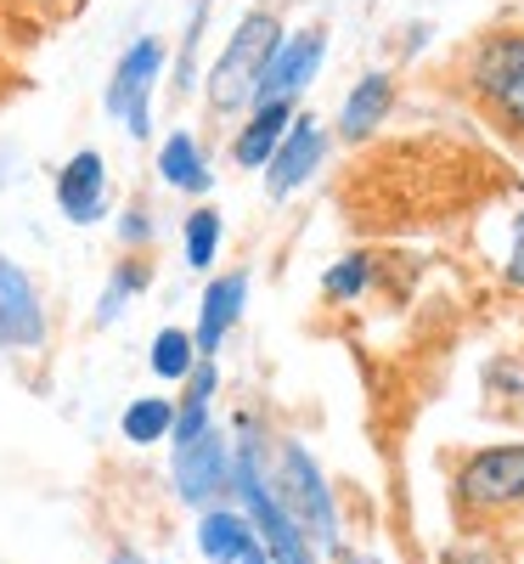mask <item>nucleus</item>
Here are the masks:
<instances>
[{
  "instance_id": "nucleus-1",
  "label": "nucleus",
  "mask_w": 524,
  "mask_h": 564,
  "mask_svg": "<svg viewBox=\"0 0 524 564\" xmlns=\"http://www.w3.org/2000/svg\"><path fill=\"white\" fill-rule=\"evenodd\" d=\"M276 40H282V29H276L271 12H249L243 23H237V34L226 40V52L209 74V102L220 113H237L243 102H254V85H260V74L276 52Z\"/></svg>"
},
{
  "instance_id": "nucleus-2",
  "label": "nucleus",
  "mask_w": 524,
  "mask_h": 564,
  "mask_svg": "<svg viewBox=\"0 0 524 564\" xmlns=\"http://www.w3.org/2000/svg\"><path fill=\"white\" fill-rule=\"evenodd\" d=\"M231 480H237V497H243L249 525H254V536L265 542V553H271L276 564H310L305 531L288 520V508H282V502H276V491L265 486L254 446H243V457H237V468H231Z\"/></svg>"
},
{
  "instance_id": "nucleus-3",
  "label": "nucleus",
  "mask_w": 524,
  "mask_h": 564,
  "mask_svg": "<svg viewBox=\"0 0 524 564\" xmlns=\"http://www.w3.org/2000/svg\"><path fill=\"white\" fill-rule=\"evenodd\" d=\"M276 502L288 508V520L316 542V547H339V520H332V497L321 486V468L310 463L305 446H282V486Z\"/></svg>"
},
{
  "instance_id": "nucleus-4",
  "label": "nucleus",
  "mask_w": 524,
  "mask_h": 564,
  "mask_svg": "<svg viewBox=\"0 0 524 564\" xmlns=\"http://www.w3.org/2000/svg\"><path fill=\"white\" fill-rule=\"evenodd\" d=\"M473 90L496 108L502 124L524 130V34L507 29V34H491L480 52H473V68H468Z\"/></svg>"
},
{
  "instance_id": "nucleus-5",
  "label": "nucleus",
  "mask_w": 524,
  "mask_h": 564,
  "mask_svg": "<svg viewBox=\"0 0 524 564\" xmlns=\"http://www.w3.org/2000/svg\"><path fill=\"white\" fill-rule=\"evenodd\" d=\"M462 508H513L524 502V446H485L457 475Z\"/></svg>"
},
{
  "instance_id": "nucleus-6",
  "label": "nucleus",
  "mask_w": 524,
  "mask_h": 564,
  "mask_svg": "<svg viewBox=\"0 0 524 564\" xmlns=\"http://www.w3.org/2000/svg\"><path fill=\"white\" fill-rule=\"evenodd\" d=\"M159 63H164V45H159V40H135L130 52L119 57V74H113V85H108V108L124 119L130 135H148V130H153V124H148V90H153V79H159Z\"/></svg>"
},
{
  "instance_id": "nucleus-7",
  "label": "nucleus",
  "mask_w": 524,
  "mask_h": 564,
  "mask_svg": "<svg viewBox=\"0 0 524 564\" xmlns=\"http://www.w3.org/2000/svg\"><path fill=\"white\" fill-rule=\"evenodd\" d=\"M321 52H327V40H321V29H305V34H294V40H276V52H271V63H265V74H260V85H254V102H276V97H294V90L321 68Z\"/></svg>"
},
{
  "instance_id": "nucleus-8",
  "label": "nucleus",
  "mask_w": 524,
  "mask_h": 564,
  "mask_svg": "<svg viewBox=\"0 0 524 564\" xmlns=\"http://www.w3.org/2000/svg\"><path fill=\"white\" fill-rule=\"evenodd\" d=\"M321 153H327V135L316 130V119H294L288 130H282V141H276V153L265 159V186H271V198H288L294 186H305L310 181V170L321 164Z\"/></svg>"
},
{
  "instance_id": "nucleus-9",
  "label": "nucleus",
  "mask_w": 524,
  "mask_h": 564,
  "mask_svg": "<svg viewBox=\"0 0 524 564\" xmlns=\"http://www.w3.org/2000/svg\"><path fill=\"white\" fill-rule=\"evenodd\" d=\"M45 339V316H40V294L23 276V265L0 260V345L12 350H34Z\"/></svg>"
},
{
  "instance_id": "nucleus-10",
  "label": "nucleus",
  "mask_w": 524,
  "mask_h": 564,
  "mask_svg": "<svg viewBox=\"0 0 524 564\" xmlns=\"http://www.w3.org/2000/svg\"><path fill=\"white\" fill-rule=\"evenodd\" d=\"M226 480H231V463H226V441L215 430H204L198 441L175 446V486H181L186 502H209Z\"/></svg>"
},
{
  "instance_id": "nucleus-11",
  "label": "nucleus",
  "mask_w": 524,
  "mask_h": 564,
  "mask_svg": "<svg viewBox=\"0 0 524 564\" xmlns=\"http://www.w3.org/2000/svg\"><path fill=\"white\" fill-rule=\"evenodd\" d=\"M57 204H63V215L68 220H97L102 209H108V170H102V153H74L68 159V170L57 175Z\"/></svg>"
},
{
  "instance_id": "nucleus-12",
  "label": "nucleus",
  "mask_w": 524,
  "mask_h": 564,
  "mask_svg": "<svg viewBox=\"0 0 524 564\" xmlns=\"http://www.w3.org/2000/svg\"><path fill=\"white\" fill-rule=\"evenodd\" d=\"M243 300H249V276L243 271H231L220 282H209V294H204V322H198V356H215L220 339L231 334V322L243 316Z\"/></svg>"
},
{
  "instance_id": "nucleus-13",
  "label": "nucleus",
  "mask_w": 524,
  "mask_h": 564,
  "mask_svg": "<svg viewBox=\"0 0 524 564\" xmlns=\"http://www.w3.org/2000/svg\"><path fill=\"white\" fill-rule=\"evenodd\" d=\"M294 124V108H288V97H276V102H260V113L243 124V135L231 141V159L243 164V170H265V159L276 153V141H282V130Z\"/></svg>"
},
{
  "instance_id": "nucleus-14",
  "label": "nucleus",
  "mask_w": 524,
  "mask_h": 564,
  "mask_svg": "<svg viewBox=\"0 0 524 564\" xmlns=\"http://www.w3.org/2000/svg\"><path fill=\"white\" fill-rule=\"evenodd\" d=\"M254 542H260V536H254V525H249V513L215 508V513H204V525H198V547H204L209 564H243V553H249Z\"/></svg>"
},
{
  "instance_id": "nucleus-15",
  "label": "nucleus",
  "mask_w": 524,
  "mask_h": 564,
  "mask_svg": "<svg viewBox=\"0 0 524 564\" xmlns=\"http://www.w3.org/2000/svg\"><path fill=\"white\" fill-rule=\"evenodd\" d=\"M390 102H395V85H390V74H367L356 90H350V102H345V135L350 141H361V135H372V124H384V113H390Z\"/></svg>"
},
{
  "instance_id": "nucleus-16",
  "label": "nucleus",
  "mask_w": 524,
  "mask_h": 564,
  "mask_svg": "<svg viewBox=\"0 0 524 564\" xmlns=\"http://www.w3.org/2000/svg\"><path fill=\"white\" fill-rule=\"evenodd\" d=\"M159 170L170 186H181V193H209V170H204V153H198V141L175 130L164 141V153H159Z\"/></svg>"
},
{
  "instance_id": "nucleus-17",
  "label": "nucleus",
  "mask_w": 524,
  "mask_h": 564,
  "mask_svg": "<svg viewBox=\"0 0 524 564\" xmlns=\"http://www.w3.org/2000/svg\"><path fill=\"white\" fill-rule=\"evenodd\" d=\"M170 423H175V406H170L164 395H141V401H130V406H124V441L153 446V441H164V435H170Z\"/></svg>"
},
{
  "instance_id": "nucleus-18",
  "label": "nucleus",
  "mask_w": 524,
  "mask_h": 564,
  "mask_svg": "<svg viewBox=\"0 0 524 564\" xmlns=\"http://www.w3.org/2000/svg\"><path fill=\"white\" fill-rule=\"evenodd\" d=\"M193 361H198V345H193V334H181V327H164V334L153 339V372L159 379H186L193 372Z\"/></svg>"
},
{
  "instance_id": "nucleus-19",
  "label": "nucleus",
  "mask_w": 524,
  "mask_h": 564,
  "mask_svg": "<svg viewBox=\"0 0 524 564\" xmlns=\"http://www.w3.org/2000/svg\"><path fill=\"white\" fill-rule=\"evenodd\" d=\"M215 249H220V215H215V209H198L193 220H186V260L209 265Z\"/></svg>"
},
{
  "instance_id": "nucleus-20",
  "label": "nucleus",
  "mask_w": 524,
  "mask_h": 564,
  "mask_svg": "<svg viewBox=\"0 0 524 564\" xmlns=\"http://www.w3.org/2000/svg\"><path fill=\"white\" fill-rule=\"evenodd\" d=\"M367 276H372V265H367L361 254H350V260H339V265L327 271V282H321V289H327L332 300H356V294L367 289Z\"/></svg>"
},
{
  "instance_id": "nucleus-21",
  "label": "nucleus",
  "mask_w": 524,
  "mask_h": 564,
  "mask_svg": "<svg viewBox=\"0 0 524 564\" xmlns=\"http://www.w3.org/2000/svg\"><path fill=\"white\" fill-rule=\"evenodd\" d=\"M141 282H148V271H141V265H135V271L124 265V271L113 276V289H108V300H102V322H113V311H119V300H124V289H141Z\"/></svg>"
},
{
  "instance_id": "nucleus-22",
  "label": "nucleus",
  "mask_w": 524,
  "mask_h": 564,
  "mask_svg": "<svg viewBox=\"0 0 524 564\" xmlns=\"http://www.w3.org/2000/svg\"><path fill=\"white\" fill-rule=\"evenodd\" d=\"M513 282H524V215L513 220V265H507Z\"/></svg>"
},
{
  "instance_id": "nucleus-23",
  "label": "nucleus",
  "mask_w": 524,
  "mask_h": 564,
  "mask_svg": "<svg viewBox=\"0 0 524 564\" xmlns=\"http://www.w3.org/2000/svg\"><path fill=\"white\" fill-rule=\"evenodd\" d=\"M446 564H496V553L491 547H457Z\"/></svg>"
},
{
  "instance_id": "nucleus-24",
  "label": "nucleus",
  "mask_w": 524,
  "mask_h": 564,
  "mask_svg": "<svg viewBox=\"0 0 524 564\" xmlns=\"http://www.w3.org/2000/svg\"><path fill=\"white\" fill-rule=\"evenodd\" d=\"M243 564H276V558H271V553H265V547H260V542H254V547H249V553H243Z\"/></svg>"
},
{
  "instance_id": "nucleus-25",
  "label": "nucleus",
  "mask_w": 524,
  "mask_h": 564,
  "mask_svg": "<svg viewBox=\"0 0 524 564\" xmlns=\"http://www.w3.org/2000/svg\"><path fill=\"white\" fill-rule=\"evenodd\" d=\"M113 564H141V558H113Z\"/></svg>"
},
{
  "instance_id": "nucleus-26",
  "label": "nucleus",
  "mask_w": 524,
  "mask_h": 564,
  "mask_svg": "<svg viewBox=\"0 0 524 564\" xmlns=\"http://www.w3.org/2000/svg\"><path fill=\"white\" fill-rule=\"evenodd\" d=\"M345 564H367V558H345Z\"/></svg>"
}]
</instances>
